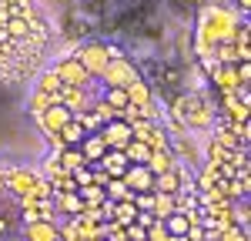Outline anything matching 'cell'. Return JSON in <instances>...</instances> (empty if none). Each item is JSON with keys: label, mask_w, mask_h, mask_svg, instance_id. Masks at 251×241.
Masks as SVG:
<instances>
[{"label": "cell", "mask_w": 251, "mask_h": 241, "mask_svg": "<svg viewBox=\"0 0 251 241\" xmlns=\"http://www.w3.org/2000/svg\"><path fill=\"white\" fill-rule=\"evenodd\" d=\"M77 60L87 67L91 77H100V71H104L107 60H111V47H104V44H87L84 50H77Z\"/></svg>", "instance_id": "cell-2"}, {"label": "cell", "mask_w": 251, "mask_h": 241, "mask_svg": "<svg viewBox=\"0 0 251 241\" xmlns=\"http://www.w3.org/2000/svg\"><path fill=\"white\" fill-rule=\"evenodd\" d=\"M60 84H64V80L57 77V71H47V74L40 77V91H47V94H54V91H57Z\"/></svg>", "instance_id": "cell-4"}, {"label": "cell", "mask_w": 251, "mask_h": 241, "mask_svg": "<svg viewBox=\"0 0 251 241\" xmlns=\"http://www.w3.org/2000/svg\"><path fill=\"white\" fill-rule=\"evenodd\" d=\"M54 71H57V77L64 80V84H74V87H87L91 80H97V77H91V74H87V67H84V64H80L77 57L60 60Z\"/></svg>", "instance_id": "cell-3"}, {"label": "cell", "mask_w": 251, "mask_h": 241, "mask_svg": "<svg viewBox=\"0 0 251 241\" xmlns=\"http://www.w3.org/2000/svg\"><path fill=\"white\" fill-rule=\"evenodd\" d=\"M238 3H241V10H248V3H251V0H238Z\"/></svg>", "instance_id": "cell-5"}, {"label": "cell", "mask_w": 251, "mask_h": 241, "mask_svg": "<svg viewBox=\"0 0 251 241\" xmlns=\"http://www.w3.org/2000/svg\"><path fill=\"white\" fill-rule=\"evenodd\" d=\"M37 120H40V127H44V131L54 138L60 127L71 120V107H67V104H60V100H50L44 111H37Z\"/></svg>", "instance_id": "cell-1"}]
</instances>
